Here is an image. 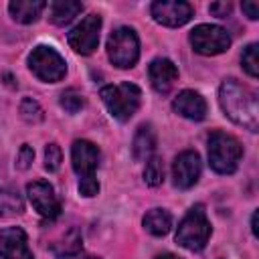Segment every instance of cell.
Returning <instances> with one entry per match:
<instances>
[{
    "instance_id": "52a82bcc",
    "label": "cell",
    "mask_w": 259,
    "mask_h": 259,
    "mask_svg": "<svg viewBox=\"0 0 259 259\" xmlns=\"http://www.w3.org/2000/svg\"><path fill=\"white\" fill-rule=\"evenodd\" d=\"M107 57L117 69H132L140 59V38L134 28L119 26L107 38Z\"/></svg>"
},
{
    "instance_id": "9a60e30c",
    "label": "cell",
    "mask_w": 259,
    "mask_h": 259,
    "mask_svg": "<svg viewBox=\"0 0 259 259\" xmlns=\"http://www.w3.org/2000/svg\"><path fill=\"white\" fill-rule=\"evenodd\" d=\"M148 77H150V83H152V87L158 91V93H168L172 87H174V83L178 81V69H176V65L170 61V59H166V57H158V59H154L152 63H150V67H148Z\"/></svg>"
},
{
    "instance_id": "8fae6325",
    "label": "cell",
    "mask_w": 259,
    "mask_h": 259,
    "mask_svg": "<svg viewBox=\"0 0 259 259\" xmlns=\"http://www.w3.org/2000/svg\"><path fill=\"white\" fill-rule=\"evenodd\" d=\"M150 14H152V18L158 24H164V26H172L174 28V26L186 24L192 18L194 10L184 0H156L150 6Z\"/></svg>"
},
{
    "instance_id": "d6986e66",
    "label": "cell",
    "mask_w": 259,
    "mask_h": 259,
    "mask_svg": "<svg viewBox=\"0 0 259 259\" xmlns=\"http://www.w3.org/2000/svg\"><path fill=\"white\" fill-rule=\"evenodd\" d=\"M142 225H144V229H146L150 235H154V237H164V235H168V231L172 229V214H170L166 208L156 206V208H150V210L144 214Z\"/></svg>"
},
{
    "instance_id": "484cf974",
    "label": "cell",
    "mask_w": 259,
    "mask_h": 259,
    "mask_svg": "<svg viewBox=\"0 0 259 259\" xmlns=\"http://www.w3.org/2000/svg\"><path fill=\"white\" fill-rule=\"evenodd\" d=\"M34 160V150L28 146V144H22L18 154H16V168L18 170H26Z\"/></svg>"
},
{
    "instance_id": "4fadbf2b",
    "label": "cell",
    "mask_w": 259,
    "mask_h": 259,
    "mask_svg": "<svg viewBox=\"0 0 259 259\" xmlns=\"http://www.w3.org/2000/svg\"><path fill=\"white\" fill-rule=\"evenodd\" d=\"M0 259H34L28 237L20 227L0 229Z\"/></svg>"
},
{
    "instance_id": "ffe728a7",
    "label": "cell",
    "mask_w": 259,
    "mask_h": 259,
    "mask_svg": "<svg viewBox=\"0 0 259 259\" xmlns=\"http://www.w3.org/2000/svg\"><path fill=\"white\" fill-rule=\"evenodd\" d=\"M24 210V200L22 196L8 188V186H0V217L8 219V217H16Z\"/></svg>"
},
{
    "instance_id": "d4e9b609",
    "label": "cell",
    "mask_w": 259,
    "mask_h": 259,
    "mask_svg": "<svg viewBox=\"0 0 259 259\" xmlns=\"http://www.w3.org/2000/svg\"><path fill=\"white\" fill-rule=\"evenodd\" d=\"M61 162H63V152H61L59 144H55V142L47 144V148H45V168L49 172H57Z\"/></svg>"
},
{
    "instance_id": "ba28073f",
    "label": "cell",
    "mask_w": 259,
    "mask_h": 259,
    "mask_svg": "<svg viewBox=\"0 0 259 259\" xmlns=\"http://www.w3.org/2000/svg\"><path fill=\"white\" fill-rule=\"evenodd\" d=\"M190 47L194 53L204 55V57H212V55H221L231 47V34L217 24H198L190 30Z\"/></svg>"
},
{
    "instance_id": "5bb4252c",
    "label": "cell",
    "mask_w": 259,
    "mask_h": 259,
    "mask_svg": "<svg viewBox=\"0 0 259 259\" xmlns=\"http://www.w3.org/2000/svg\"><path fill=\"white\" fill-rule=\"evenodd\" d=\"M172 109L178 115H182V117H186L190 121H202L206 117V113H208L206 99L194 89L180 91L172 101Z\"/></svg>"
},
{
    "instance_id": "6da1fadb",
    "label": "cell",
    "mask_w": 259,
    "mask_h": 259,
    "mask_svg": "<svg viewBox=\"0 0 259 259\" xmlns=\"http://www.w3.org/2000/svg\"><path fill=\"white\" fill-rule=\"evenodd\" d=\"M219 103L225 111V115L249 130L257 132L259 127V103H257V93L243 85L237 79H225L219 87Z\"/></svg>"
},
{
    "instance_id": "4316f807",
    "label": "cell",
    "mask_w": 259,
    "mask_h": 259,
    "mask_svg": "<svg viewBox=\"0 0 259 259\" xmlns=\"http://www.w3.org/2000/svg\"><path fill=\"white\" fill-rule=\"evenodd\" d=\"M231 10H233L231 2H214V4H210V6H208V12H210V14H214V16H219V18L229 16V14H231Z\"/></svg>"
},
{
    "instance_id": "7402d4cb",
    "label": "cell",
    "mask_w": 259,
    "mask_h": 259,
    "mask_svg": "<svg viewBox=\"0 0 259 259\" xmlns=\"http://www.w3.org/2000/svg\"><path fill=\"white\" fill-rule=\"evenodd\" d=\"M59 103H61V107H63L67 113L75 115V113H79V111L83 109L85 99H83V95H81L77 89H65V91L61 93V97H59Z\"/></svg>"
},
{
    "instance_id": "44dd1931",
    "label": "cell",
    "mask_w": 259,
    "mask_h": 259,
    "mask_svg": "<svg viewBox=\"0 0 259 259\" xmlns=\"http://www.w3.org/2000/svg\"><path fill=\"white\" fill-rule=\"evenodd\" d=\"M144 182L148 186H160L164 182V164L158 156H150L144 166Z\"/></svg>"
},
{
    "instance_id": "e0dca14e",
    "label": "cell",
    "mask_w": 259,
    "mask_h": 259,
    "mask_svg": "<svg viewBox=\"0 0 259 259\" xmlns=\"http://www.w3.org/2000/svg\"><path fill=\"white\" fill-rule=\"evenodd\" d=\"M154 150H156V132L150 123H142L132 142V156L134 160L144 162L150 156H154Z\"/></svg>"
},
{
    "instance_id": "f546056e",
    "label": "cell",
    "mask_w": 259,
    "mask_h": 259,
    "mask_svg": "<svg viewBox=\"0 0 259 259\" xmlns=\"http://www.w3.org/2000/svg\"><path fill=\"white\" fill-rule=\"evenodd\" d=\"M251 231H253V235L257 237V210H255L253 217H251Z\"/></svg>"
},
{
    "instance_id": "8992f818",
    "label": "cell",
    "mask_w": 259,
    "mask_h": 259,
    "mask_svg": "<svg viewBox=\"0 0 259 259\" xmlns=\"http://www.w3.org/2000/svg\"><path fill=\"white\" fill-rule=\"evenodd\" d=\"M28 69L42 83H59L67 75V63L61 53L49 45H38L28 55Z\"/></svg>"
},
{
    "instance_id": "ac0fdd59",
    "label": "cell",
    "mask_w": 259,
    "mask_h": 259,
    "mask_svg": "<svg viewBox=\"0 0 259 259\" xmlns=\"http://www.w3.org/2000/svg\"><path fill=\"white\" fill-rule=\"evenodd\" d=\"M83 12V4L75 2V0H55L49 6V20L57 26H65L69 24L75 16H79Z\"/></svg>"
},
{
    "instance_id": "83f0119b",
    "label": "cell",
    "mask_w": 259,
    "mask_h": 259,
    "mask_svg": "<svg viewBox=\"0 0 259 259\" xmlns=\"http://www.w3.org/2000/svg\"><path fill=\"white\" fill-rule=\"evenodd\" d=\"M241 8H243V12H245V16H247L249 20H257V18H259V4H257V2L247 0V2L241 4Z\"/></svg>"
},
{
    "instance_id": "f1b7e54d",
    "label": "cell",
    "mask_w": 259,
    "mask_h": 259,
    "mask_svg": "<svg viewBox=\"0 0 259 259\" xmlns=\"http://www.w3.org/2000/svg\"><path fill=\"white\" fill-rule=\"evenodd\" d=\"M154 259H182V257H178V255H174V253H160V255H156Z\"/></svg>"
},
{
    "instance_id": "cb8c5ba5",
    "label": "cell",
    "mask_w": 259,
    "mask_h": 259,
    "mask_svg": "<svg viewBox=\"0 0 259 259\" xmlns=\"http://www.w3.org/2000/svg\"><path fill=\"white\" fill-rule=\"evenodd\" d=\"M241 65L245 69V73L253 79H257L259 75V59H257V42H251L243 49V55H241Z\"/></svg>"
},
{
    "instance_id": "7a4b0ae2",
    "label": "cell",
    "mask_w": 259,
    "mask_h": 259,
    "mask_svg": "<svg viewBox=\"0 0 259 259\" xmlns=\"http://www.w3.org/2000/svg\"><path fill=\"white\" fill-rule=\"evenodd\" d=\"M99 148L89 140H75L71 146V164L75 174L79 176V194L85 198H93L99 192V182L95 178V170L99 168Z\"/></svg>"
},
{
    "instance_id": "7c38bea8",
    "label": "cell",
    "mask_w": 259,
    "mask_h": 259,
    "mask_svg": "<svg viewBox=\"0 0 259 259\" xmlns=\"http://www.w3.org/2000/svg\"><path fill=\"white\" fill-rule=\"evenodd\" d=\"M202 172V164H200V156L194 150H184L174 158L172 164V182L176 188L180 190H188L192 188Z\"/></svg>"
},
{
    "instance_id": "30bf717a",
    "label": "cell",
    "mask_w": 259,
    "mask_h": 259,
    "mask_svg": "<svg viewBox=\"0 0 259 259\" xmlns=\"http://www.w3.org/2000/svg\"><path fill=\"white\" fill-rule=\"evenodd\" d=\"M26 194H28V200L32 204V208L42 217V219H49V221H55L59 214H61V200L59 196L55 194V188L45 182V180H34L26 186Z\"/></svg>"
},
{
    "instance_id": "2e32d148",
    "label": "cell",
    "mask_w": 259,
    "mask_h": 259,
    "mask_svg": "<svg viewBox=\"0 0 259 259\" xmlns=\"http://www.w3.org/2000/svg\"><path fill=\"white\" fill-rule=\"evenodd\" d=\"M47 8L45 0H12L8 2L10 16L20 24H32L38 20L42 10Z\"/></svg>"
},
{
    "instance_id": "603a6c76",
    "label": "cell",
    "mask_w": 259,
    "mask_h": 259,
    "mask_svg": "<svg viewBox=\"0 0 259 259\" xmlns=\"http://www.w3.org/2000/svg\"><path fill=\"white\" fill-rule=\"evenodd\" d=\"M20 115L26 123H40L45 119V111L38 105V101H34L32 97H24L20 101Z\"/></svg>"
},
{
    "instance_id": "277c9868",
    "label": "cell",
    "mask_w": 259,
    "mask_h": 259,
    "mask_svg": "<svg viewBox=\"0 0 259 259\" xmlns=\"http://www.w3.org/2000/svg\"><path fill=\"white\" fill-rule=\"evenodd\" d=\"M243 158L241 142L227 132H212L208 136V164L217 174H233Z\"/></svg>"
},
{
    "instance_id": "3957f363",
    "label": "cell",
    "mask_w": 259,
    "mask_h": 259,
    "mask_svg": "<svg viewBox=\"0 0 259 259\" xmlns=\"http://www.w3.org/2000/svg\"><path fill=\"white\" fill-rule=\"evenodd\" d=\"M99 95L109 115L115 117L117 121L132 119L142 103V89L130 81H123L117 85H105Z\"/></svg>"
},
{
    "instance_id": "9c48e42d",
    "label": "cell",
    "mask_w": 259,
    "mask_h": 259,
    "mask_svg": "<svg viewBox=\"0 0 259 259\" xmlns=\"http://www.w3.org/2000/svg\"><path fill=\"white\" fill-rule=\"evenodd\" d=\"M99 32H101V16L87 14L79 24H75L69 30L67 42L75 53L91 55V53H95V49L99 45Z\"/></svg>"
},
{
    "instance_id": "5b68a950",
    "label": "cell",
    "mask_w": 259,
    "mask_h": 259,
    "mask_svg": "<svg viewBox=\"0 0 259 259\" xmlns=\"http://www.w3.org/2000/svg\"><path fill=\"white\" fill-rule=\"evenodd\" d=\"M212 227L206 219V210L202 204H194L178 223L176 243L188 251H202L210 239Z\"/></svg>"
}]
</instances>
